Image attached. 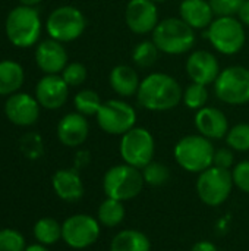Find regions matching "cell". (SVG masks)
<instances>
[{"label":"cell","mask_w":249,"mask_h":251,"mask_svg":"<svg viewBox=\"0 0 249 251\" xmlns=\"http://www.w3.org/2000/svg\"><path fill=\"white\" fill-rule=\"evenodd\" d=\"M23 235L12 228L0 229V251H25Z\"/></svg>","instance_id":"cell-32"},{"label":"cell","mask_w":249,"mask_h":251,"mask_svg":"<svg viewBox=\"0 0 249 251\" xmlns=\"http://www.w3.org/2000/svg\"><path fill=\"white\" fill-rule=\"evenodd\" d=\"M141 171H142L145 185H150V187H163L170 179V169L164 163L157 162V160L150 162Z\"/></svg>","instance_id":"cell-29"},{"label":"cell","mask_w":249,"mask_h":251,"mask_svg":"<svg viewBox=\"0 0 249 251\" xmlns=\"http://www.w3.org/2000/svg\"><path fill=\"white\" fill-rule=\"evenodd\" d=\"M194 124L198 134L211 141L226 138L229 131V121L225 112L213 106H204L203 109L197 110Z\"/></svg>","instance_id":"cell-18"},{"label":"cell","mask_w":249,"mask_h":251,"mask_svg":"<svg viewBox=\"0 0 249 251\" xmlns=\"http://www.w3.org/2000/svg\"><path fill=\"white\" fill-rule=\"evenodd\" d=\"M226 143L233 151H249V124L242 122L229 128Z\"/></svg>","instance_id":"cell-31"},{"label":"cell","mask_w":249,"mask_h":251,"mask_svg":"<svg viewBox=\"0 0 249 251\" xmlns=\"http://www.w3.org/2000/svg\"><path fill=\"white\" fill-rule=\"evenodd\" d=\"M43 0H19V3L21 4H23V6H32V7H35L38 3H41Z\"/></svg>","instance_id":"cell-42"},{"label":"cell","mask_w":249,"mask_h":251,"mask_svg":"<svg viewBox=\"0 0 249 251\" xmlns=\"http://www.w3.org/2000/svg\"><path fill=\"white\" fill-rule=\"evenodd\" d=\"M213 166L222 168L232 171L235 166V154L230 147H222L214 151V159H213Z\"/></svg>","instance_id":"cell-36"},{"label":"cell","mask_w":249,"mask_h":251,"mask_svg":"<svg viewBox=\"0 0 249 251\" xmlns=\"http://www.w3.org/2000/svg\"><path fill=\"white\" fill-rule=\"evenodd\" d=\"M158 53L160 50L154 44L153 40H144L139 41L134 50H132V62L142 69L154 66V63L158 60Z\"/></svg>","instance_id":"cell-27"},{"label":"cell","mask_w":249,"mask_h":251,"mask_svg":"<svg viewBox=\"0 0 249 251\" xmlns=\"http://www.w3.org/2000/svg\"><path fill=\"white\" fill-rule=\"evenodd\" d=\"M245 0H208L216 16H236Z\"/></svg>","instance_id":"cell-34"},{"label":"cell","mask_w":249,"mask_h":251,"mask_svg":"<svg viewBox=\"0 0 249 251\" xmlns=\"http://www.w3.org/2000/svg\"><path fill=\"white\" fill-rule=\"evenodd\" d=\"M232 178L236 188L249 194V160H242L233 166Z\"/></svg>","instance_id":"cell-35"},{"label":"cell","mask_w":249,"mask_h":251,"mask_svg":"<svg viewBox=\"0 0 249 251\" xmlns=\"http://www.w3.org/2000/svg\"><path fill=\"white\" fill-rule=\"evenodd\" d=\"M112 90L120 97H132L136 96L139 90V75L129 65H117L110 71L109 75Z\"/></svg>","instance_id":"cell-22"},{"label":"cell","mask_w":249,"mask_h":251,"mask_svg":"<svg viewBox=\"0 0 249 251\" xmlns=\"http://www.w3.org/2000/svg\"><path fill=\"white\" fill-rule=\"evenodd\" d=\"M214 85L216 97L230 106L249 103V69L233 65L220 72Z\"/></svg>","instance_id":"cell-9"},{"label":"cell","mask_w":249,"mask_h":251,"mask_svg":"<svg viewBox=\"0 0 249 251\" xmlns=\"http://www.w3.org/2000/svg\"><path fill=\"white\" fill-rule=\"evenodd\" d=\"M235 184L232 171L210 166L208 169L198 174L197 178V194L200 200L211 207L222 206L232 194Z\"/></svg>","instance_id":"cell-7"},{"label":"cell","mask_w":249,"mask_h":251,"mask_svg":"<svg viewBox=\"0 0 249 251\" xmlns=\"http://www.w3.org/2000/svg\"><path fill=\"white\" fill-rule=\"evenodd\" d=\"M87 28L84 13L75 6L56 7L45 21V31L50 38L60 43L78 40Z\"/></svg>","instance_id":"cell-8"},{"label":"cell","mask_w":249,"mask_h":251,"mask_svg":"<svg viewBox=\"0 0 249 251\" xmlns=\"http://www.w3.org/2000/svg\"><path fill=\"white\" fill-rule=\"evenodd\" d=\"M125 216H126V210H125L123 201L109 199V197H106V200L100 204L97 210V219L100 225L107 226V228L119 226L123 222Z\"/></svg>","instance_id":"cell-25"},{"label":"cell","mask_w":249,"mask_h":251,"mask_svg":"<svg viewBox=\"0 0 249 251\" xmlns=\"http://www.w3.org/2000/svg\"><path fill=\"white\" fill-rule=\"evenodd\" d=\"M186 74L192 82L211 85L220 75V63L217 57L207 50H195L189 54L185 65Z\"/></svg>","instance_id":"cell-15"},{"label":"cell","mask_w":249,"mask_h":251,"mask_svg":"<svg viewBox=\"0 0 249 251\" xmlns=\"http://www.w3.org/2000/svg\"><path fill=\"white\" fill-rule=\"evenodd\" d=\"M90 134V124L87 116L72 112L65 115L57 124V138L66 147L82 146Z\"/></svg>","instance_id":"cell-19"},{"label":"cell","mask_w":249,"mask_h":251,"mask_svg":"<svg viewBox=\"0 0 249 251\" xmlns=\"http://www.w3.org/2000/svg\"><path fill=\"white\" fill-rule=\"evenodd\" d=\"M191 251H219V249L208 240H203V241H198L192 246Z\"/></svg>","instance_id":"cell-38"},{"label":"cell","mask_w":249,"mask_h":251,"mask_svg":"<svg viewBox=\"0 0 249 251\" xmlns=\"http://www.w3.org/2000/svg\"><path fill=\"white\" fill-rule=\"evenodd\" d=\"M51 185L57 197L69 203L81 200L85 191L82 178L75 168L59 169L51 178Z\"/></svg>","instance_id":"cell-20"},{"label":"cell","mask_w":249,"mask_h":251,"mask_svg":"<svg viewBox=\"0 0 249 251\" xmlns=\"http://www.w3.org/2000/svg\"><path fill=\"white\" fill-rule=\"evenodd\" d=\"M100 232L98 219L85 213L72 215L62 224V240L75 250H82L95 244Z\"/></svg>","instance_id":"cell-12"},{"label":"cell","mask_w":249,"mask_h":251,"mask_svg":"<svg viewBox=\"0 0 249 251\" xmlns=\"http://www.w3.org/2000/svg\"><path fill=\"white\" fill-rule=\"evenodd\" d=\"M25 153L29 156V157H37L41 154L43 151V144H41V138L37 135V134H28L25 137Z\"/></svg>","instance_id":"cell-37"},{"label":"cell","mask_w":249,"mask_h":251,"mask_svg":"<svg viewBox=\"0 0 249 251\" xmlns=\"http://www.w3.org/2000/svg\"><path fill=\"white\" fill-rule=\"evenodd\" d=\"M40 103L35 96L28 93H15L6 99L4 115L16 126H31L40 118Z\"/></svg>","instance_id":"cell-14"},{"label":"cell","mask_w":249,"mask_h":251,"mask_svg":"<svg viewBox=\"0 0 249 251\" xmlns=\"http://www.w3.org/2000/svg\"><path fill=\"white\" fill-rule=\"evenodd\" d=\"M90 162V154L88 151H78L76 154V168H82ZM75 168V169H76Z\"/></svg>","instance_id":"cell-40"},{"label":"cell","mask_w":249,"mask_h":251,"mask_svg":"<svg viewBox=\"0 0 249 251\" xmlns=\"http://www.w3.org/2000/svg\"><path fill=\"white\" fill-rule=\"evenodd\" d=\"M182 101L191 110H200V109H203L204 106H207V101H208V90H207V85L197 84V82L189 84L183 90Z\"/></svg>","instance_id":"cell-30"},{"label":"cell","mask_w":249,"mask_h":251,"mask_svg":"<svg viewBox=\"0 0 249 251\" xmlns=\"http://www.w3.org/2000/svg\"><path fill=\"white\" fill-rule=\"evenodd\" d=\"M110 251H151V241L142 231L123 229L113 237Z\"/></svg>","instance_id":"cell-24"},{"label":"cell","mask_w":249,"mask_h":251,"mask_svg":"<svg viewBox=\"0 0 249 251\" xmlns=\"http://www.w3.org/2000/svg\"><path fill=\"white\" fill-rule=\"evenodd\" d=\"M43 24L40 13L32 6L19 4L13 7L6 18L4 31L6 37L15 47L28 49L38 43Z\"/></svg>","instance_id":"cell-2"},{"label":"cell","mask_w":249,"mask_h":251,"mask_svg":"<svg viewBox=\"0 0 249 251\" xmlns=\"http://www.w3.org/2000/svg\"><path fill=\"white\" fill-rule=\"evenodd\" d=\"M125 22L134 34L153 32L160 22L157 3L153 0H129L125 9Z\"/></svg>","instance_id":"cell-13"},{"label":"cell","mask_w":249,"mask_h":251,"mask_svg":"<svg viewBox=\"0 0 249 251\" xmlns=\"http://www.w3.org/2000/svg\"><path fill=\"white\" fill-rule=\"evenodd\" d=\"M145 185L142 171L128 163L112 166L103 176V191L106 197L128 201L138 197Z\"/></svg>","instance_id":"cell-5"},{"label":"cell","mask_w":249,"mask_h":251,"mask_svg":"<svg viewBox=\"0 0 249 251\" xmlns=\"http://www.w3.org/2000/svg\"><path fill=\"white\" fill-rule=\"evenodd\" d=\"M98 126L110 135H123L132 129L136 124L135 109L123 100L103 101L100 110L95 115Z\"/></svg>","instance_id":"cell-11"},{"label":"cell","mask_w":249,"mask_h":251,"mask_svg":"<svg viewBox=\"0 0 249 251\" xmlns=\"http://www.w3.org/2000/svg\"><path fill=\"white\" fill-rule=\"evenodd\" d=\"M214 16L208 0H182L179 4V18L194 29H207Z\"/></svg>","instance_id":"cell-21"},{"label":"cell","mask_w":249,"mask_h":251,"mask_svg":"<svg viewBox=\"0 0 249 251\" xmlns=\"http://www.w3.org/2000/svg\"><path fill=\"white\" fill-rule=\"evenodd\" d=\"M210 44L222 54L239 53L247 43L245 25L236 16H217L205 32Z\"/></svg>","instance_id":"cell-6"},{"label":"cell","mask_w":249,"mask_h":251,"mask_svg":"<svg viewBox=\"0 0 249 251\" xmlns=\"http://www.w3.org/2000/svg\"><path fill=\"white\" fill-rule=\"evenodd\" d=\"M34 238L43 246H53L62 240V225L53 218H41L34 225Z\"/></svg>","instance_id":"cell-26"},{"label":"cell","mask_w":249,"mask_h":251,"mask_svg":"<svg viewBox=\"0 0 249 251\" xmlns=\"http://www.w3.org/2000/svg\"><path fill=\"white\" fill-rule=\"evenodd\" d=\"M182 94L183 90L181 84L172 75L153 72L141 81L136 100L139 106L147 110L167 112L182 101Z\"/></svg>","instance_id":"cell-1"},{"label":"cell","mask_w":249,"mask_h":251,"mask_svg":"<svg viewBox=\"0 0 249 251\" xmlns=\"http://www.w3.org/2000/svg\"><path fill=\"white\" fill-rule=\"evenodd\" d=\"M214 146L211 140L203 137L201 134H192L181 138L175 149L173 156L176 163L191 174H201L203 171L213 166Z\"/></svg>","instance_id":"cell-4"},{"label":"cell","mask_w":249,"mask_h":251,"mask_svg":"<svg viewBox=\"0 0 249 251\" xmlns=\"http://www.w3.org/2000/svg\"><path fill=\"white\" fill-rule=\"evenodd\" d=\"M151 34L157 49L172 56L188 53L197 40L195 29L181 18H166L160 21Z\"/></svg>","instance_id":"cell-3"},{"label":"cell","mask_w":249,"mask_h":251,"mask_svg":"<svg viewBox=\"0 0 249 251\" xmlns=\"http://www.w3.org/2000/svg\"><path fill=\"white\" fill-rule=\"evenodd\" d=\"M69 88L60 74L44 75L35 85V99L43 109L57 110L68 101Z\"/></svg>","instance_id":"cell-16"},{"label":"cell","mask_w":249,"mask_h":251,"mask_svg":"<svg viewBox=\"0 0 249 251\" xmlns=\"http://www.w3.org/2000/svg\"><path fill=\"white\" fill-rule=\"evenodd\" d=\"M25 251H48L47 249V246H43V244H40V243H37V244H31V246H28Z\"/></svg>","instance_id":"cell-41"},{"label":"cell","mask_w":249,"mask_h":251,"mask_svg":"<svg viewBox=\"0 0 249 251\" xmlns=\"http://www.w3.org/2000/svg\"><path fill=\"white\" fill-rule=\"evenodd\" d=\"M35 63L44 75H57L68 65V51L63 43L53 38L43 40L35 47Z\"/></svg>","instance_id":"cell-17"},{"label":"cell","mask_w":249,"mask_h":251,"mask_svg":"<svg viewBox=\"0 0 249 251\" xmlns=\"http://www.w3.org/2000/svg\"><path fill=\"white\" fill-rule=\"evenodd\" d=\"M120 157L123 163H128L134 168L142 169L150 162L154 160L156 143L153 134L147 128L134 126L126 134L122 135L119 144Z\"/></svg>","instance_id":"cell-10"},{"label":"cell","mask_w":249,"mask_h":251,"mask_svg":"<svg viewBox=\"0 0 249 251\" xmlns=\"http://www.w3.org/2000/svg\"><path fill=\"white\" fill-rule=\"evenodd\" d=\"M25 81L22 65L12 59L0 60V96L9 97L21 90Z\"/></svg>","instance_id":"cell-23"},{"label":"cell","mask_w":249,"mask_h":251,"mask_svg":"<svg viewBox=\"0 0 249 251\" xmlns=\"http://www.w3.org/2000/svg\"><path fill=\"white\" fill-rule=\"evenodd\" d=\"M103 101L97 91L94 90H81L73 97V106L78 113L84 116H95L100 110Z\"/></svg>","instance_id":"cell-28"},{"label":"cell","mask_w":249,"mask_h":251,"mask_svg":"<svg viewBox=\"0 0 249 251\" xmlns=\"http://www.w3.org/2000/svg\"><path fill=\"white\" fill-rule=\"evenodd\" d=\"M238 19L245 25L249 26V0H245L244 4L241 6L239 12H238Z\"/></svg>","instance_id":"cell-39"},{"label":"cell","mask_w":249,"mask_h":251,"mask_svg":"<svg viewBox=\"0 0 249 251\" xmlns=\"http://www.w3.org/2000/svg\"><path fill=\"white\" fill-rule=\"evenodd\" d=\"M60 75L69 87H79L85 82L88 72H87L85 65L79 62H72L66 65V68L62 71Z\"/></svg>","instance_id":"cell-33"},{"label":"cell","mask_w":249,"mask_h":251,"mask_svg":"<svg viewBox=\"0 0 249 251\" xmlns=\"http://www.w3.org/2000/svg\"><path fill=\"white\" fill-rule=\"evenodd\" d=\"M154 3H163V1H167V0H153Z\"/></svg>","instance_id":"cell-43"}]
</instances>
